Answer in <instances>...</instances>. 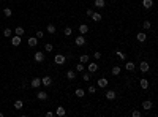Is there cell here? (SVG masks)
Returning <instances> with one entry per match:
<instances>
[{
    "label": "cell",
    "instance_id": "obj_1",
    "mask_svg": "<svg viewBox=\"0 0 158 117\" xmlns=\"http://www.w3.org/2000/svg\"><path fill=\"white\" fill-rule=\"evenodd\" d=\"M54 62L57 63V65H63V63L67 62V55H63V54H57V55H54Z\"/></svg>",
    "mask_w": 158,
    "mask_h": 117
},
{
    "label": "cell",
    "instance_id": "obj_2",
    "mask_svg": "<svg viewBox=\"0 0 158 117\" xmlns=\"http://www.w3.org/2000/svg\"><path fill=\"white\" fill-rule=\"evenodd\" d=\"M74 43H76V46L82 48V46H85V37H84V35H79V37H76Z\"/></svg>",
    "mask_w": 158,
    "mask_h": 117
},
{
    "label": "cell",
    "instance_id": "obj_3",
    "mask_svg": "<svg viewBox=\"0 0 158 117\" xmlns=\"http://www.w3.org/2000/svg\"><path fill=\"white\" fill-rule=\"evenodd\" d=\"M43 60H44V52H41V51H37V52H35V62L41 63Z\"/></svg>",
    "mask_w": 158,
    "mask_h": 117
},
{
    "label": "cell",
    "instance_id": "obj_4",
    "mask_svg": "<svg viewBox=\"0 0 158 117\" xmlns=\"http://www.w3.org/2000/svg\"><path fill=\"white\" fill-rule=\"evenodd\" d=\"M87 70H89V73H95L97 70H98V63L97 62H89V67H87Z\"/></svg>",
    "mask_w": 158,
    "mask_h": 117
},
{
    "label": "cell",
    "instance_id": "obj_5",
    "mask_svg": "<svg viewBox=\"0 0 158 117\" xmlns=\"http://www.w3.org/2000/svg\"><path fill=\"white\" fill-rule=\"evenodd\" d=\"M108 84H109V81L106 78H100L98 79V87H100V89H106Z\"/></svg>",
    "mask_w": 158,
    "mask_h": 117
},
{
    "label": "cell",
    "instance_id": "obj_6",
    "mask_svg": "<svg viewBox=\"0 0 158 117\" xmlns=\"http://www.w3.org/2000/svg\"><path fill=\"white\" fill-rule=\"evenodd\" d=\"M30 85L33 87V89H38V87L41 85V79H40V78H33V79L30 81Z\"/></svg>",
    "mask_w": 158,
    "mask_h": 117
},
{
    "label": "cell",
    "instance_id": "obj_7",
    "mask_svg": "<svg viewBox=\"0 0 158 117\" xmlns=\"http://www.w3.org/2000/svg\"><path fill=\"white\" fill-rule=\"evenodd\" d=\"M21 41H22V37H17V35H14V37L11 38V44H13L14 48H16V46H19Z\"/></svg>",
    "mask_w": 158,
    "mask_h": 117
},
{
    "label": "cell",
    "instance_id": "obj_8",
    "mask_svg": "<svg viewBox=\"0 0 158 117\" xmlns=\"http://www.w3.org/2000/svg\"><path fill=\"white\" fill-rule=\"evenodd\" d=\"M136 40L139 43H144L145 40H147V35H145V32H139L138 35H136Z\"/></svg>",
    "mask_w": 158,
    "mask_h": 117
},
{
    "label": "cell",
    "instance_id": "obj_9",
    "mask_svg": "<svg viewBox=\"0 0 158 117\" xmlns=\"http://www.w3.org/2000/svg\"><path fill=\"white\" fill-rule=\"evenodd\" d=\"M139 70L142 73H149V62H141L139 63Z\"/></svg>",
    "mask_w": 158,
    "mask_h": 117
},
{
    "label": "cell",
    "instance_id": "obj_10",
    "mask_svg": "<svg viewBox=\"0 0 158 117\" xmlns=\"http://www.w3.org/2000/svg\"><path fill=\"white\" fill-rule=\"evenodd\" d=\"M152 106H153V103H152L150 100L142 101V109H144V111H150V109H152Z\"/></svg>",
    "mask_w": 158,
    "mask_h": 117
},
{
    "label": "cell",
    "instance_id": "obj_11",
    "mask_svg": "<svg viewBox=\"0 0 158 117\" xmlns=\"http://www.w3.org/2000/svg\"><path fill=\"white\" fill-rule=\"evenodd\" d=\"M27 44L30 46V48H35V46L38 44V38H35V37H30V38L27 40Z\"/></svg>",
    "mask_w": 158,
    "mask_h": 117
},
{
    "label": "cell",
    "instance_id": "obj_12",
    "mask_svg": "<svg viewBox=\"0 0 158 117\" xmlns=\"http://www.w3.org/2000/svg\"><path fill=\"white\" fill-rule=\"evenodd\" d=\"M41 84L46 85V87L51 85L52 84V78H51V76H44V78H41Z\"/></svg>",
    "mask_w": 158,
    "mask_h": 117
},
{
    "label": "cell",
    "instance_id": "obj_13",
    "mask_svg": "<svg viewBox=\"0 0 158 117\" xmlns=\"http://www.w3.org/2000/svg\"><path fill=\"white\" fill-rule=\"evenodd\" d=\"M74 95L78 97V98H82V97H85V90L81 89V87H78V89L74 90Z\"/></svg>",
    "mask_w": 158,
    "mask_h": 117
},
{
    "label": "cell",
    "instance_id": "obj_14",
    "mask_svg": "<svg viewBox=\"0 0 158 117\" xmlns=\"http://www.w3.org/2000/svg\"><path fill=\"white\" fill-rule=\"evenodd\" d=\"M90 17H92V21H93V22H100V21L103 19V16H101L100 13H92Z\"/></svg>",
    "mask_w": 158,
    "mask_h": 117
},
{
    "label": "cell",
    "instance_id": "obj_15",
    "mask_svg": "<svg viewBox=\"0 0 158 117\" xmlns=\"http://www.w3.org/2000/svg\"><path fill=\"white\" fill-rule=\"evenodd\" d=\"M104 97H106V98H108V100H115V97H117V93H115L114 90H108V92H106V95H104Z\"/></svg>",
    "mask_w": 158,
    "mask_h": 117
},
{
    "label": "cell",
    "instance_id": "obj_16",
    "mask_svg": "<svg viewBox=\"0 0 158 117\" xmlns=\"http://www.w3.org/2000/svg\"><path fill=\"white\" fill-rule=\"evenodd\" d=\"M142 7L147 8V10H150L152 7H153V0H142Z\"/></svg>",
    "mask_w": 158,
    "mask_h": 117
},
{
    "label": "cell",
    "instance_id": "obj_17",
    "mask_svg": "<svg viewBox=\"0 0 158 117\" xmlns=\"http://www.w3.org/2000/svg\"><path fill=\"white\" fill-rule=\"evenodd\" d=\"M87 32H89V25H87V24H81L79 25V33L81 35H85Z\"/></svg>",
    "mask_w": 158,
    "mask_h": 117
},
{
    "label": "cell",
    "instance_id": "obj_18",
    "mask_svg": "<svg viewBox=\"0 0 158 117\" xmlns=\"http://www.w3.org/2000/svg\"><path fill=\"white\" fill-rule=\"evenodd\" d=\"M67 78L70 81H74L76 79V71H74V70H68V71H67Z\"/></svg>",
    "mask_w": 158,
    "mask_h": 117
},
{
    "label": "cell",
    "instance_id": "obj_19",
    "mask_svg": "<svg viewBox=\"0 0 158 117\" xmlns=\"http://www.w3.org/2000/svg\"><path fill=\"white\" fill-rule=\"evenodd\" d=\"M139 84H141V87L144 90H147L149 89V79H145V78H142L141 81H139Z\"/></svg>",
    "mask_w": 158,
    "mask_h": 117
},
{
    "label": "cell",
    "instance_id": "obj_20",
    "mask_svg": "<svg viewBox=\"0 0 158 117\" xmlns=\"http://www.w3.org/2000/svg\"><path fill=\"white\" fill-rule=\"evenodd\" d=\"M55 114H57L58 117H63V115L67 114V111H65V108H63V106H58L57 111H55Z\"/></svg>",
    "mask_w": 158,
    "mask_h": 117
},
{
    "label": "cell",
    "instance_id": "obj_21",
    "mask_svg": "<svg viewBox=\"0 0 158 117\" xmlns=\"http://www.w3.org/2000/svg\"><path fill=\"white\" fill-rule=\"evenodd\" d=\"M93 5H95L97 8H104V7H106V2H104V0H95Z\"/></svg>",
    "mask_w": 158,
    "mask_h": 117
},
{
    "label": "cell",
    "instance_id": "obj_22",
    "mask_svg": "<svg viewBox=\"0 0 158 117\" xmlns=\"http://www.w3.org/2000/svg\"><path fill=\"white\" fill-rule=\"evenodd\" d=\"M120 71H122V68H120L119 65L112 67V70H111V73H112V76H119V74H120Z\"/></svg>",
    "mask_w": 158,
    "mask_h": 117
},
{
    "label": "cell",
    "instance_id": "obj_23",
    "mask_svg": "<svg viewBox=\"0 0 158 117\" xmlns=\"http://www.w3.org/2000/svg\"><path fill=\"white\" fill-rule=\"evenodd\" d=\"M79 62L85 65V63H89V62H90V57L87 55V54H84V55H81V57H79Z\"/></svg>",
    "mask_w": 158,
    "mask_h": 117
},
{
    "label": "cell",
    "instance_id": "obj_24",
    "mask_svg": "<svg viewBox=\"0 0 158 117\" xmlns=\"http://www.w3.org/2000/svg\"><path fill=\"white\" fill-rule=\"evenodd\" d=\"M37 98H38V100H48V93L41 90V92L37 93Z\"/></svg>",
    "mask_w": 158,
    "mask_h": 117
},
{
    "label": "cell",
    "instance_id": "obj_25",
    "mask_svg": "<svg viewBox=\"0 0 158 117\" xmlns=\"http://www.w3.org/2000/svg\"><path fill=\"white\" fill-rule=\"evenodd\" d=\"M14 33L17 35V37H22V35L25 33V30H24L22 27H16V28H14Z\"/></svg>",
    "mask_w": 158,
    "mask_h": 117
},
{
    "label": "cell",
    "instance_id": "obj_26",
    "mask_svg": "<svg viewBox=\"0 0 158 117\" xmlns=\"http://www.w3.org/2000/svg\"><path fill=\"white\" fill-rule=\"evenodd\" d=\"M125 70H127V71H133V70H134V63L133 62H127L125 63Z\"/></svg>",
    "mask_w": 158,
    "mask_h": 117
},
{
    "label": "cell",
    "instance_id": "obj_27",
    "mask_svg": "<svg viewBox=\"0 0 158 117\" xmlns=\"http://www.w3.org/2000/svg\"><path fill=\"white\" fill-rule=\"evenodd\" d=\"M115 55L119 57L120 60H127V54H125V52H122V51H117V52H115Z\"/></svg>",
    "mask_w": 158,
    "mask_h": 117
},
{
    "label": "cell",
    "instance_id": "obj_28",
    "mask_svg": "<svg viewBox=\"0 0 158 117\" xmlns=\"http://www.w3.org/2000/svg\"><path fill=\"white\" fill-rule=\"evenodd\" d=\"M84 70H85V65H84V63H78V65H76V71H78V73H82L84 71Z\"/></svg>",
    "mask_w": 158,
    "mask_h": 117
},
{
    "label": "cell",
    "instance_id": "obj_29",
    "mask_svg": "<svg viewBox=\"0 0 158 117\" xmlns=\"http://www.w3.org/2000/svg\"><path fill=\"white\" fill-rule=\"evenodd\" d=\"M44 51L49 54V52H52V51H54V46H52L51 43H46V44H44Z\"/></svg>",
    "mask_w": 158,
    "mask_h": 117
},
{
    "label": "cell",
    "instance_id": "obj_30",
    "mask_svg": "<svg viewBox=\"0 0 158 117\" xmlns=\"http://www.w3.org/2000/svg\"><path fill=\"white\" fill-rule=\"evenodd\" d=\"M11 35H13V30H11V28H3V37L10 38Z\"/></svg>",
    "mask_w": 158,
    "mask_h": 117
},
{
    "label": "cell",
    "instance_id": "obj_31",
    "mask_svg": "<svg viewBox=\"0 0 158 117\" xmlns=\"http://www.w3.org/2000/svg\"><path fill=\"white\" fill-rule=\"evenodd\" d=\"M48 33H51V35L55 33V25L54 24H48Z\"/></svg>",
    "mask_w": 158,
    "mask_h": 117
},
{
    "label": "cell",
    "instance_id": "obj_32",
    "mask_svg": "<svg viewBox=\"0 0 158 117\" xmlns=\"http://www.w3.org/2000/svg\"><path fill=\"white\" fill-rule=\"evenodd\" d=\"M22 106H24V103H22L21 100L14 101V109H17V111H19V109H22Z\"/></svg>",
    "mask_w": 158,
    "mask_h": 117
},
{
    "label": "cell",
    "instance_id": "obj_33",
    "mask_svg": "<svg viewBox=\"0 0 158 117\" xmlns=\"http://www.w3.org/2000/svg\"><path fill=\"white\" fill-rule=\"evenodd\" d=\"M63 33H65L67 37H70V35L73 33V28L71 27H65V28H63Z\"/></svg>",
    "mask_w": 158,
    "mask_h": 117
},
{
    "label": "cell",
    "instance_id": "obj_34",
    "mask_svg": "<svg viewBox=\"0 0 158 117\" xmlns=\"http://www.w3.org/2000/svg\"><path fill=\"white\" fill-rule=\"evenodd\" d=\"M3 14L7 17H11V14H13V11H11V8H5L3 10Z\"/></svg>",
    "mask_w": 158,
    "mask_h": 117
},
{
    "label": "cell",
    "instance_id": "obj_35",
    "mask_svg": "<svg viewBox=\"0 0 158 117\" xmlns=\"http://www.w3.org/2000/svg\"><path fill=\"white\" fill-rule=\"evenodd\" d=\"M142 27L145 28V30H149V28L152 27V24H150V21H144V24H142Z\"/></svg>",
    "mask_w": 158,
    "mask_h": 117
},
{
    "label": "cell",
    "instance_id": "obj_36",
    "mask_svg": "<svg viewBox=\"0 0 158 117\" xmlns=\"http://www.w3.org/2000/svg\"><path fill=\"white\" fill-rule=\"evenodd\" d=\"M82 81H90V73H84L82 71Z\"/></svg>",
    "mask_w": 158,
    "mask_h": 117
},
{
    "label": "cell",
    "instance_id": "obj_37",
    "mask_svg": "<svg viewBox=\"0 0 158 117\" xmlns=\"http://www.w3.org/2000/svg\"><path fill=\"white\" fill-rule=\"evenodd\" d=\"M87 92H89V93H95V92H97V87H95V85H89Z\"/></svg>",
    "mask_w": 158,
    "mask_h": 117
},
{
    "label": "cell",
    "instance_id": "obj_38",
    "mask_svg": "<svg viewBox=\"0 0 158 117\" xmlns=\"http://www.w3.org/2000/svg\"><path fill=\"white\" fill-rule=\"evenodd\" d=\"M131 115L133 117H141V111H138V109H134L133 112H131Z\"/></svg>",
    "mask_w": 158,
    "mask_h": 117
},
{
    "label": "cell",
    "instance_id": "obj_39",
    "mask_svg": "<svg viewBox=\"0 0 158 117\" xmlns=\"http://www.w3.org/2000/svg\"><path fill=\"white\" fill-rule=\"evenodd\" d=\"M93 58H97V60H100V58H101V52H100V51H97L95 54H93Z\"/></svg>",
    "mask_w": 158,
    "mask_h": 117
},
{
    "label": "cell",
    "instance_id": "obj_40",
    "mask_svg": "<svg viewBox=\"0 0 158 117\" xmlns=\"http://www.w3.org/2000/svg\"><path fill=\"white\" fill-rule=\"evenodd\" d=\"M43 37H44V33H43L41 30H38V32H37V38L40 40V38H43Z\"/></svg>",
    "mask_w": 158,
    "mask_h": 117
},
{
    "label": "cell",
    "instance_id": "obj_41",
    "mask_svg": "<svg viewBox=\"0 0 158 117\" xmlns=\"http://www.w3.org/2000/svg\"><path fill=\"white\" fill-rule=\"evenodd\" d=\"M92 13H93V10H90V8H89V10H85V16H89V17H90Z\"/></svg>",
    "mask_w": 158,
    "mask_h": 117
},
{
    "label": "cell",
    "instance_id": "obj_42",
    "mask_svg": "<svg viewBox=\"0 0 158 117\" xmlns=\"http://www.w3.org/2000/svg\"><path fill=\"white\" fill-rule=\"evenodd\" d=\"M46 115H48V117H54L55 114H54V112H51V111H48V114H46Z\"/></svg>",
    "mask_w": 158,
    "mask_h": 117
},
{
    "label": "cell",
    "instance_id": "obj_43",
    "mask_svg": "<svg viewBox=\"0 0 158 117\" xmlns=\"http://www.w3.org/2000/svg\"><path fill=\"white\" fill-rule=\"evenodd\" d=\"M0 117H3V112H0Z\"/></svg>",
    "mask_w": 158,
    "mask_h": 117
}]
</instances>
